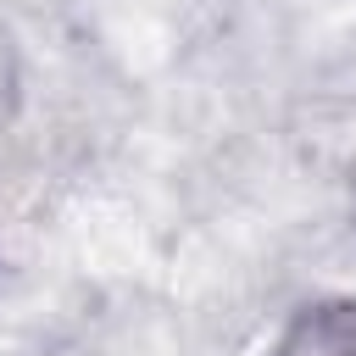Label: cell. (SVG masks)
<instances>
[{
    "mask_svg": "<svg viewBox=\"0 0 356 356\" xmlns=\"http://www.w3.org/2000/svg\"><path fill=\"white\" fill-rule=\"evenodd\" d=\"M273 356H356V295L300 306L273 339Z\"/></svg>",
    "mask_w": 356,
    "mask_h": 356,
    "instance_id": "1",
    "label": "cell"
}]
</instances>
